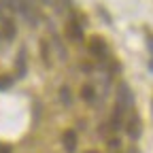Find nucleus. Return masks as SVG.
<instances>
[{
	"mask_svg": "<svg viewBox=\"0 0 153 153\" xmlns=\"http://www.w3.org/2000/svg\"><path fill=\"white\" fill-rule=\"evenodd\" d=\"M2 26H4L7 38H13V36H15V26H13V22H9V19H2Z\"/></svg>",
	"mask_w": 153,
	"mask_h": 153,
	"instance_id": "4",
	"label": "nucleus"
},
{
	"mask_svg": "<svg viewBox=\"0 0 153 153\" xmlns=\"http://www.w3.org/2000/svg\"><path fill=\"white\" fill-rule=\"evenodd\" d=\"M91 51H94L96 55H106V47L102 45V41H94V45H91Z\"/></svg>",
	"mask_w": 153,
	"mask_h": 153,
	"instance_id": "5",
	"label": "nucleus"
},
{
	"mask_svg": "<svg viewBox=\"0 0 153 153\" xmlns=\"http://www.w3.org/2000/svg\"><path fill=\"white\" fill-rule=\"evenodd\" d=\"M13 85V79L11 76H0V89H7V87H11Z\"/></svg>",
	"mask_w": 153,
	"mask_h": 153,
	"instance_id": "8",
	"label": "nucleus"
},
{
	"mask_svg": "<svg viewBox=\"0 0 153 153\" xmlns=\"http://www.w3.org/2000/svg\"><path fill=\"white\" fill-rule=\"evenodd\" d=\"M147 47H149V51H151V70H153V34L151 36H147Z\"/></svg>",
	"mask_w": 153,
	"mask_h": 153,
	"instance_id": "9",
	"label": "nucleus"
},
{
	"mask_svg": "<svg viewBox=\"0 0 153 153\" xmlns=\"http://www.w3.org/2000/svg\"><path fill=\"white\" fill-rule=\"evenodd\" d=\"M62 100H64V104H66V106L70 104V94H68V87H64V89H62Z\"/></svg>",
	"mask_w": 153,
	"mask_h": 153,
	"instance_id": "10",
	"label": "nucleus"
},
{
	"mask_svg": "<svg viewBox=\"0 0 153 153\" xmlns=\"http://www.w3.org/2000/svg\"><path fill=\"white\" fill-rule=\"evenodd\" d=\"M83 98H85L87 102H94V89H91L89 85H85V87H83Z\"/></svg>",
	"mask_w": 153,
	"mask_h": 153,
	"instance_id": "7",
	"label": "nucleus"
},
{
	"mask_svg": "<svg viewBox=\"0 0 153 153\" xmlns=\"http://www.w3.org/2000/svg\"><path fill=\"white\" fill-rule=\"evenodd\" d=\"M17 70H19V76L26 74V60H24V51L19 53V62H17Z\"/></svg>",
	"mask_w": 153,
	"mask_h": 153,
	"instance_id": "6",
	"label": "nucleus"
},
{
	"mask_svg": "<svg viewBox=\"0 0 153 153\" xmlns=\"http://www.w3.org/2000/svg\"><path fill=\"white\" fill-rule=\"evenodd\" d=\"M128 136L132 140H136L140 136V121L136 115H130V121H128Z\"/></svg>",
	"mask_w": 153,
	"mask_h": 153,
	"instance_id": "2",
	"label": "nucleus"
},
{
	"mask_svg": "<svg viewBox=\"0 0 153 153\" xmlns=\"http://www.w3.org/2000/svg\"><path fill=\"white\" fill-rule=\"evenodd\" d=\"M62 143H64V149H66L68 153H74V151H76V134H74L72 130L64 132V136H62Z\"/></svg>",
	"mask_w": 153,
	"mask_h": 153,
	"instance_id": "3",
	"label": "nucleus"
},
{
	"mask_svg": "<svg viewBox=\"0 0 153 153\" xmlns=\"http://www.w3.org/2000/svg\"><path fill=\"white\" fill-rule=\"evenodd\" d=\"M117 106L119 111H130V106H132V91H130V87H128V83H121L119 85V89H117Z\"/></svg>",
	"mask_w": 153,
	"mask_h": 153,
	"instance_id": "1",
	"label": "nucleus"
},
{
	"mask_svg": "<svg viewBox=\"0 0 153 153\" xmlns=\"http://www.w3.org/2000/svg\"><path fill=\"white\" fill-rule=\"evenodd\" d=\"M89 153H96V151H89Z\"/></svg>",
	"mask_w": 153,
	"mask_h": 153,
	"instance_id": "11",
	"label": "nucleus"
}]
</instances>
